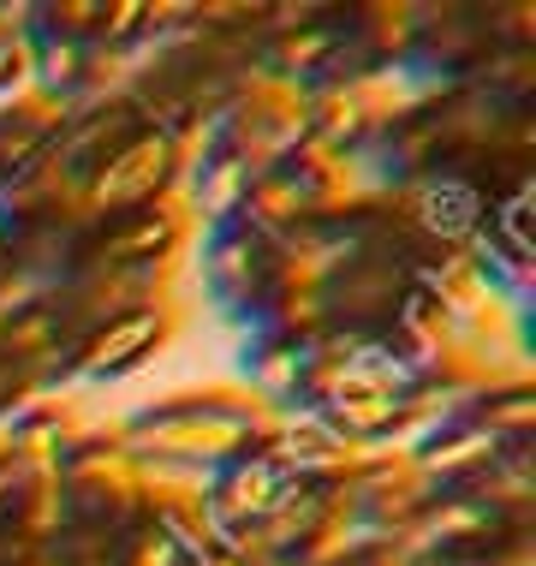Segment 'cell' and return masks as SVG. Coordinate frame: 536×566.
Here are the masks:
<instances>
[{"label":"cell","instance_id":"cell-4","mask_svg":"<svg viewBox=\"0 0 536 566\" xmlns=\"http://www.w3.org/2000/svg\"><path fill=\"white\" fill-rule=\"evenodd\" d=\"M483 191L465 174H423L400 191V216L418 227L423 239H435L441 251H465L483 233Z\"/></svg>","mask_w":536,"mask_h":566},{"label":"cell","instance_id":"cell-10","mask_svg":"<svg viewBox=\"0 0 536 566\" xmlns=\"http://www.w3.org/2000/svg\"><path fill=\"white\" fill-rule=\"evenodd\" d=\"M418 12L411 7H376V19H370V36H376V49L388 54V60H406V49L418 42Z\"/></svg>","mask_w":536,"mask_h":566},{"label":"cell","instance_id":"cell-7","mask_svg":"<svg viewBox=\"0 0 536 566\" xmlns=\"http://www.w3.org/2000/svg\"><path fill=\"white\" fill-rule=\"evenodd\" d=\"M465 495H477L488 513H501V507H518L525 513L530 501H536V459L525 448H507L495 459V465L477 478V489H465Z\"/></svg>","mask_w":536,"mask_h":566},{"label":"cell","instance_id":"cell-11","mask_svg":"<svg viewBox=\"0 0 536 566\" xmlns=\"http://www.w3.org/2000/svg\"><path fill=\"white\" fill-rule=\"evenodd\" d=\"M24 471L19 465H12V459H7V465H0V513H12V507H19V495H24Z\"/></svg>","mask_w":536,"mask_h":566},{"label":"cell","instance_id":"cell-8","mask_svg":"<svg viewBox=\"0 0 536 566\" xmlns=\"http://www.w3.org/2000/svg\"><path fill=\"white\" fill-rule=\"evenodd\" d=\"M334 54H340V30H334V24H304V30H293V36L274 42V66H269V72H281V78L304 84L311 72L334 66Z\"/></svg>","mask_w":536,"mask_h":566},{"label":"cell","instance_id":"cell-1","mask_svg":"<svg viewBox=\"0 0 536 566\" xmlns=\"http://www.w3.org/2000/svg\"><path fill=\"white\" fill-rule=\"evenodd\" d=\"M114 441L132 459H186V465L221 471V465H233V459L256 453L263 430H256V406L244 400L233 381H214L197 406L132 411Z\"/></svg>","mask_w":536,"mask_h":566},{"label":"cell","instance_id":"cell-12","mask_svg":"<svg viewBox=\"0 0 536 566\" xmlns=\"http://www.w3.org/2000/svg\"><path fill=\"white\" fill-rule=\"evenodd\" d=\"M66 566H114L107 555H90V560H66Z\"/></svg>","mask_w":536,"mask_h":566},{"label":"cell","instance_id":"cell-3","mask_svg":"<svg viewBox=\"0 0 536 566\" xmlns=\"http://www.w3.org/2000/svg\"><path fill=\"white\" fill-rule=\"evenodd\" d=\"M174 174H179L174 137L137 126L126 144H119L114 156L84 179L78 209H84V216H119V209H132V216H137L144 203H156V197L174 186Z\"/></svg>","mask_w":536,"mask_h":566},{"label":"cell","instance_id":"cell-9","mask_svg":"<svg viewBox=\"0 0 536 566\" xmlns=\"http://www.w3.org/2000/svg\"><path fill=\"white\" fill-rule=\"evenodd\" d=\"M471 423H483L495 441H507L518 448L530 430H536V394L530 388H495V394H477V406H471Z\"/></svg>","mask_w":536,"mask_h":566},{"label":"cell","instance_id":"cell-6","mask_svg":"<svg viewBox=\"0 0 536 566\" xmlns=\"http://www.w3.org/2000/svg\"><path fill=\"white\" fill-rule=\"evenodd\" d=\"M84 60H90V42L30 30V90H36V96H78Z\"/></svg>","mask_w":536,"mask_h":566},{"label":"cell","instance_id":"cell-5","mask_svg":"<svg viewBox=\"0 0 536 566\" xmlns=\"http://www.w3.org/2000/svg\"><path fill=\"white\" fill-rule=\"evenodd\" d=\"M501 453H507V441H495V436L483 430V423H471V418H465V423H453V430L429 436L423 448H418V453H406V459L423 471L429 483L441 489V483H459V478H471V483H477V478H483L488 465H495Z\"/></svg>","mask_w":536,"mask_h":566},{"label":"cell","instance_id":"cell-2","mask_svg":"<svg viewBox=\"0 0 536 566\" xmlns=\"http://www.w3.org/2000/svg\"><path fill=\"white\" fill-rule=\"evenodd\" d=\"M167 346H174V304L167 298L137 304V311H119V316H107V323H96L78 340L66 388L72 394L78 388H126V381L144 376Z\"/></svg>","mask_w":536,"mask_h":566}]
</instances>
